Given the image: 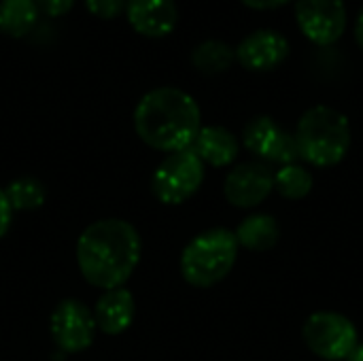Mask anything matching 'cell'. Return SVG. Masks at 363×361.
<instances>
[{
  "mask_svg": "<svg viewBox=\"0 0 363 361\" xmlns=\"http://www.w3.org/2000/svg\"><path fill=\"white\" fill-rule=\"evenodd\" d=\"M289 57V40L274 30H257L245 36L236 49V60L253 72L274 70Z\"/></svg>",
  "mask_w": 363,
  "mask_h": 361,
  "instance_id": "obj_11",
  "label": "cell"
},
{
  "mask_svg": "<svg viewBox=\"0 0 363 361\" xmlns=\"http://www.w3.org/2000/svg\"><path fill=\"white\" fill-rule=\"evenodd\" d=\"M189 149L202 160L204 166L208 164L213 168H225L236 162L240 143L234 132L223 126H202Z\"/></svg>",
  "mask_w": 363,
  "mask_h": 361,
  "instance_id": "obj_14",
  "label": "cell"
},
{
  "mask_svg": "<svg viewBox=\"0 0 363 361\" xmlns=\"http://www.w3.org/2000/svg\"><path fill=\"white\" fill-rule=\"evenodd\" d=\"M313 172L298 162L285 164L279 170H274V191H279L285 200H302L313 191Z\"/></svg>",
  "mask_w": 363,
  "mask_h": 361,
  "instance_id": "obj_18",
  "label": "cell"
},
{
  "mask_svg": "<svg viewBox=\"0 0 363 361\" xmlns=\"http://www.w3.org/2000/svg\"><path fill=\"white\" fill-rule=\"evenodd\" d=\"M240 2L255 11H268V9H279L283 4H289L291 0H240Z\"/></svg>",
  "mask_w": 363,
  "mask_h": 361,
  "instance_id": "obj_23",
  "label": "cell"
},
{
  "mask_svg": "<svg viewBox=\"0 0 363 361\" xmlns=\"http://www.w3.org/2000/svg\"><path fill=\"white\" fill-rule=\"evenodd\" d=\"M238 240L234 230L211 228L194 236L181 253V277L198 289L221 283L238 260Z\"/></svg>",
  "mask_w": 363,
  "mask_h": 361,
  "instance_id": "obj_4",
  "label": "cell"
},
{
  "mask_svg": "<svg viewBox=\"0 0 363 361\" xmlns=\"http://www.w3.org/2000/svg\"><path fill=\"white\" fill-rule=\"evenodd\" d=\"M38 17L34 0H0V32L21 38L26 36Z\"/></svg>",
  "mask_w": 363,
  "mask_h": 361,
  "instance_id": "obj_16",
  "label": "cell"
},
{
  "mask_svg": "<svg viewBox=\"0 0 363 361\" xmlns=\"http://www.w3.org/2000/svg\"><path fill=\"white\" fill-rule=\"evenodd\" d=\"M4 194H6V200H9L13 213L15 211H21V213L36 211L47 200L45 185L34 177H19V179L11 181L9 187L4 189Z\"/></svg>",
  "mask_w": 363,
  "mask_h": 361,
  "instance_id": "obj_19",
  "label": "cell"
},
{
  "mask_svg": "<svg viewBox=\"0 0 363 361\" xmlns=\"http://www.w3.org/2000/svg\"><path fill=\"white\" fill-rule=\"evenodd\" d=\"M202 128L198 102L179 87L147 91L134 111V130L155 151L177 153L189 149Z\"/></svg>",
  "mask_w": 363,
  "mask_h": 361,
  "instance_id": "obj_2",
  "label": "cell"
},
{
  "mask_svg": "<svg viewBox=\"0 0 363 361\" xmlns=\"http://www.w3.org/2000/svg\"><path fill=\"white\" fill-rule=\"evenodd\" d=\"M355 38H357V45L363 49V6L357 15V21H355Z\"/></svg>",
  "mask_w": 363,
  "mask_h": 361,
  "instance_id": "obj_24",
  "label": "cell"
},
{
  "mask_svg": "<svg viewBox=\"0 0 363 361\" xmlns=\"http://www.w3.org/2000/svg\"><path fill=\"white\" fill-rule=\"evenodd\" d=\"M96 319L94 311H89L81 300L68 298L62 300L49 319V332L53 343L64 353H81L91 347L96 338Z\"/></svg>",
  "mask_w": 363,
  "mask_h": 361,
  "instance_id": "obj_8",
  "label": "cell"
},
{
  "mask_svg": "<svg viewBox=\"0 0 363 361\" xmlns=\"http://www.w3.org/2000/svg\"><path fill=\"white\" fill-rule=\"evenodd\" d=\"M204 183V164L191 151L183 149L168 153L153 172L151 191L153 196L168 206H179L194 198Z\"/></svg>",
  "mask_w": 363,
  "mask_h": 361,
  "instance_id": "obj_5",
  "label": "cell"
},
{
  "mask_svg": "<svg viewBox=\"0 0 363 361\" xmlns=\"http://www.w3.org/2000/svg\"><path fill=\"white\" fill-rule=\"evenodd\" d=\"M87 11L100 19H113L125 11V0H85Z\"/></svg>",
  "mask_w": 363,
  "mask_h": 361,
  "instance_id": "obj_20",
  "label": "cell"
},
{
  "mask_svg": "<svg viewBox=\"0 0 363 361\" xmlns=\"http://www.w3.org/2000/svg\"><path fill=\"white\" fill-rule=\"evenodd\" d=\"M125 15L130 26L149 38L168 36L179 19L174 0H125Z\"/></svg>",
  "mask_w": 363,
  "mask_h": 361,
  "instance_id": "obj_12",
  "label": "cell"
},
{
  "mask_svg": "<svg viewBox=\"0 0 363 361\" xmlns=\"http://www.w3.org/2000/svg\"><path fill=\"white\" fill-rule=\"evenodd\" d=\"M140 253V234L123 219H100L85 228L77 240V264L83 279L104 291L125 285Z\"/></svg>",
  "mask_w": 363,
  "mask_h": 361,
  "instance_id": "obj_1",
  "label": "cell"
},
{
  "mask_svg": "<svg viewBox=\"0 0 363 361\" xmlns=\"http://www.w3.org/2000/svg\"><path fill=\"white\" fill-rule=\"evenodd\" d=\"M238 247L255 253H264L277 247L281 240V226L279 221L268 213H253L240 221V226L234 230Z\"/></svg>",
  "mask_w": 363,
  "mask_h": 361,
  "instance_id": "obj_15",
  "label": "cell"
},
{
  "mask_svg": "<svg viewBox=\"0 0 363 361\" xmlns=\"http://www.w3.org/2000/svg\"><path fill=\"white\" fill-rule=\"evenodd\" d=\"M274 191V170L264 162H242L223 181L225 200L242 211L259 206Z\"/></svg>",
  "mask_w": 363,
  "mask_h": 361,
  "instance_id": "obj_10",
  "label": "cell"
},
{
  "mask_svg": "<svg viewBox=\"0 0 363 361\" xmlns=\"http://www.w3.org/2000/svg\"><path fill=\"white\" fill-rule=\"evenodd\" d=\"M302 338L319 360L345 361L359 345L355 323L336 311H317L302 326Z\"/></svg>",
  "mask_w": 363,
  "mask_h": 361,
  "instance_id": "obj_6",
  "label": "cell"
},
{
  "mask_svg": "<svg viewBox=\"0 0 363 361\" xmlns=\"http://www.w3.org/2000/svg\"><path fill=\"white\" fill-rule=\"evenodd\" d=\"M11 221H13V209H11V204L6 200L4 189H0V238L9 232Z\"/></svg>",
  "mask_w": 363,
  "mask_h": 361,
  "instance_id": "obj_22",
  "label": "cell"
},
{
  "mask_svg": "<svg viewBox=\"0 0 363 361\" xmlns=\"http://www.w3.org/2000/svg\"><path fill=\"white\" fill-rule=\"evenodd\" d=\"M34 2H36L38 11H43L49 17H62L74 4V0H34Z\"/></svg>",
  "mask_w": 363,
  "mask_h": 361,
  "instance_id": "obj_21",
  "label": "cell"
},
{
  "mask_svg": "<svg viewBox=\"0 0 363 361\" xmlns=\"http://www.w3.org/2000/svg\"><path fill=\"white\" fill-rule=\"evenodd\" d=\"M345 361H363V343H359V345L351 351V355H349Z\"/></svg>",
  "mask_w": 363,
  "mask_h": 361,
  "instance_id": "obj_25",
  "label": "cell"
},
{
  "mask_svg": "<svg viewBox=\"0 0 363 361\" xmlns=\"http://www.w3.org/2000/svg\"><path fill=\"white\" fill-rule=\"evenodd\" d=\"M294 136L298 145V157L315 168L338 166L351 149L349 119L340 111L325 104L304 111Z\"/></svg>",
  "mask_w": 363,
  "mask_h": 361,
  "instance_id": "obj_3",
  "label": "cell"
},
{
  "mask_svg": "<svg viewBox=\"0 0 363 361\" xmlns=\"http://www.w3.org/2000/svg\"><path fill=\"white\" fill-rule=\"evenodd\" d=\"M296 21L311 43L334 45L347 30L345 0H298Z\"/></svg>",
  "mask_w": 363,
  "mask_h": 361,
  "instance_id": "obj_9",
  "label": "cell"
},
{
  "mask_svg": "<svg viewBox=\"0 0 363 361\" xmlns=\"http://www.w3.org/2000/svg\"><path fill=\"white\" fill-rule=\"evenodd\" d=\"M234 60H236V51L228 43L217 40V38L204 40L191 51V64L202 74L225 72L234 64Z\"/></svg>",
  "mask_w": 363,
  "mask_h": 361,
  "instance_id": "obj_17",
  "label": "cell"
},
{
  "mask_svg": "<svg viewBox=\"0 0 363 361\" xmlns=\"http://www.w3.org/2000/svg\"><path fill=\"white\" fill-rule=\"evenodd\" d=\"M134 317H136V302L132 291H128L125 287L104 291L94 306L96 326L100 332L108 336L123 334L132 326Z\"/></svg>",
  "mask_w": 363,
  "mask_h": 361,
  "instance_id": "obj_13",
  "label": "cell"
},
{
  "mask_svg": "<svg viewBox=\"0 0 363 361\" xmlns=\"http://www.w3.org/2000/svg\"><path fill=\"white\" fill-rule=\"evenodd\" d=\"M242 145L264 164H294L298 162L296 136L287 132L270 115L253 117L242 130Z\"/></svg>",
  "mask_w": 363,
  "mask_h": 361,
  "instance_id": "obj_7",
  "label": "cell"
}]
</instances>
